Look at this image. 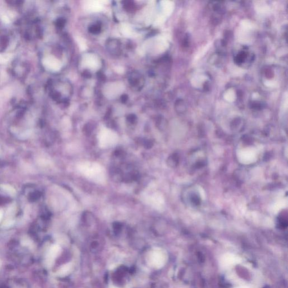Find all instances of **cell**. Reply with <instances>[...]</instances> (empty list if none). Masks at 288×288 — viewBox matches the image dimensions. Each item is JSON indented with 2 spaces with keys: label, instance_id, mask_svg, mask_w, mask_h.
<instances>
[{
  "label": "cell",
  "instance_id": "ba28073f",
  "mask_svg": "<svg viewBox=\"0 0 288 288\" xmlns=\"http://www.w3.org/2000/svg\"><path fill=\"white\" fill-rule=\"evenodd\" d=\"M127 99H128V96H127L126 95H124L121 97L122 102H126L127 101Z\"/></svg>",
  "mask_w": 288,
  "mask_h": 288
},
{
  "label": "cell",
  "instance_id": "52a82bcc",
  "mask_svg": "<svg viewBox=\"0 0 288 288\" xmlns=\"http://www.w3.org/2000/svg\"><path fill=\"white\" fill-rule=\"evenodd\" d=\"M65 24V20L64 19H59L58 21V26L59 27H63Z\"/></svg>",
  "mask_w": 288,
  "mask_h": 288
},
{
  "label": "cell",
  "instance_id": "8992f818",
  "mask_svg": "<svg viewBox=\"0 0 288 288\" xmlns=\"http://www.w3.org/2000/svg\"><path fill=\"white\" fill-rule=\"evenodd\" d=\"M136 119V116L134 115H133V114H131L128 117V121L131 123H134L135 122Z\"/></svg>",
  "mask_w": 288,
  "mask_h": 288
},
{
  "label": "cell",
  "instance_id": "9c48e42d",
  "mask_svg": "<svg viewBox=\"0 0 288 288\" xmlns=\"http://www.w3.org/2000/svg\"><path fill=\"white\" fill-rule=\"evenodd\" d=\"M2 212L1 211H0V221L2 219Z\"/></svg>",
  "mask_w": 288,
  "mask_h": 288
},
{
  "label": "cell",
  "instance_id": "277c9868",
  "mask_svg": "<svg viewBox=\"0 0 288 288\" xmlns=\"http://www.w3.org/2000/svg\"><path fill=\"white\" fill-rule=\"evenodd\" d=\"M124 8L127 10L128 11L133 10L134 9V5L131 1H127L125 2L124 4Z\"/></svg>",
  "mask_w": 288,
  "mask_h": 288
},
{
  "label": "cell",
  "instance_id": "3957f363",
  "mask_svg": "<svg viewBox=\"0 0 288 288\" xmlns=\"http://www.w3.org/2000/svg\"><path fill=\"white\" fill-rule=\"evenodd\" d=\"M177 160L175 155H172L168 160V164L171 167H174L177 164Z\"/></svg>",
  "mask_w": 288,
  "mask_h": 288
},
{
  "label": "cell",
  "instance_id": "6da1fadb",
  "mask_svg": "<svg viewBox=\"0 0 288 288\" xmlns=\"http://www.w3.org/2000/svg\"><path fill=\"white\" fill-rule=\"evenodd\" d=\"M1 187L3 190L5 191L6 192H8L10 195H14L15 194V189L12 187L10 186V185H1Z\"/></svg>",
  "mask_w": 288,
  "mask_h": 288
},
{
  "label": "cell",
  "instance_id": "5b68a950",
  "mask_svg": "<svg viewBox=\"0 0 288 288\" xmlns=\"http://www.w3.org/2000/svg\"><path fill=\"white\" fill-rule=\"evenodd\" d=\"M71 266L70 265H66L65 266H64L62 270H61V273L63 275H65V274H67L69 272H70V270H71Z\"/></svg>",
  "mask_w": 288,
  "mask_h": 288
},
{
  "label": "cell",
  "instance_id": "7a4b0ae2",
  "mask_svg": "<svg viewBox=\"0 0 288 288\" xmlns=\"http://www.w3.org/2000/svg\"><path fill=\"white\" fill-rule=\"evenodd\" d=\"M100 31H101V26L99 24L93 25L89 28V31L94 34H97L100 33Z\"/></svg>",
  "mask_w": 288,
  "mask_h": 288
}]
</instances>
